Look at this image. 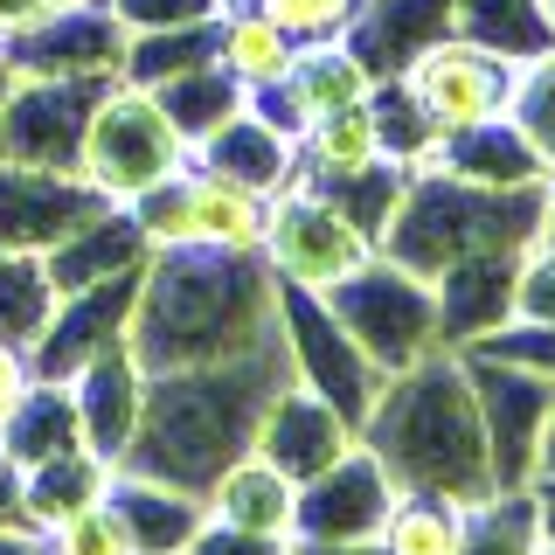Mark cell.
I'll return each instance as SVG.
<instances>
[{
  "mask_svg": "<svg viewBox=\"0 0 555 555\" xmlns=\"http://www.w3.org/2000/svg\"><path fill=\"white\" fill-rule=\"evenodd\" d=\"M285 382H292V354H285L278 326L230 361L146 375V410H139L132 451L118 465L126 473H153L167 486H188V493L208 500V486L250 451L257 416H264V403Z\"/></svg>",
  "mask_w": 555,
  "mask_h": 555,
  "instance_id": "1",
  "label": "cell"
},
{
  "mask_svg": "<svg viewBox=\"0 0 555 555\" xmlns=\"http://www.w3.org/2000/svg\"><path fill=\"white\" fill-rule=\"evenodd\" d=\"M278 326V271L264 250H216V243H167L146 257L132 306V361L146 375L202 369L257 347Z\"/></svg>",
  "mask_w": 555,
  "mask_h": 555,
  "instance_id": "2",
  "label": "cell"
},
{
  "mask_svg": "<svg viewBox=\"0 0 555 555\" xmlns=\"http://www.w3.org/2000/svg\"><path fill=\"white\" fill-rule=\"evenodd\" d=\"M361 444L389 465V479L403 493H438L459 500V507H479V500L500 493L473 375H465V354H451V347L389 375L375 416L361 424Z\"/></svg>",
  "mask_w": 555,
  "mask_h": 555,
  "instance_id": "3",
  "label": "cell"
},
{
  "mask_svg": "<svg viewBox=\"0 0 555 555\" xmlns=\"http://www.w3.org/2000/svg\"><path fill=\"white\" fill-rule=\"evenodd\" d=\"M548 236V181L479 188L459 173H416L396 222L382 230V257L416 278H444L465 257H520Z\"/></svg>",
  "mask_w": 555,
  "mask_h": 555,
  "instance_id": "4",
  "label": "cell"
},
{
  "mask_svg": "<svg viewBox=\"0 0 555 555\" xmlns=\"http://www.w3.org/2000/svg\"><path fill=\"white\" fill-rule=\"evenodd\" d=\"M188 167V139L173 132L167 104L146 91V83H104V98L91 104V126H83V153L77 173L98 188L104 202L132 208L146 188L173 181Z\"/></svg>",
  "mask_w": 555,
  "mask_h": 555,
  "instance_id": "5",
  "label": "cell"
},
{
  "mask_svg": "<svg viewBox=\"0 0 555 555\" xmlns=\"http://www.w3.org/2000/svg\"><path fill=\"white\" fill-rule=\"evenodd\" d=\"M326 306H334V320L375 354L382 375H403V369H416L424 354L444 347L438 340V285L416 278V271H403L396 257H382V250L347 278V285L326 292Z\"/></svg>",
  "mask_w": 555,
  "mask_h": 555,
  "instance_id": "6",
  "label": "cell"
},
{
  "mask_svg": "<svg viewBox=\"0 0 555 555\" xmlns=\"http://www.w3.org/2000/svg\"><path fill=\"white\" fill-rule=\"evenodd\" d=\"M375 257V236L361 230L354 216L334 202V195H320V188L306 181H292V188H278L271 195V216H264V264L285 278V285H299V292H334L347 285L361 264Z\"/></svg>",
  "mask_w": 555,
  "mask_h": 555,
  "instance_id": "7",
  "label": "cell"
},
{
  "mask_svg": "<svg viewBox=\"0 0 555 555\" xmlns=\"http://www.w3.org/2000/svg\"><path fill=\"white\" fill-rule=\"evenodd\" d=\"M278 334H285L292 375H299L306 389H320L354 430L369 424L375 403H382V389H389V375H382L369 347L334 320V306H326L320 292H299V285L278 278Z\"/></svg>",
  "mask_w": 555,
  "mask_h": 555,
  "instance_id": "8",
  "label": "cell"
},
{
  "mask_svg": "<svg viewBox=\"0 0 555 555\" xmlns=\"http://www.w3.org/2000/svg\"><path fill=\"white\" fill-rule=\"evenodd\" d=\"M514 69H520V56H507V49L473 42V35H444V42L416 49L396 77L416 91V104L430 112V126H438V132H459V126H479V118H500V112H507Z\"/></svg>",
  "mask_w": 555,
  "mask_h": 555,
  "instance_id": "9",
  "label": "cell"
},
{
  "mask_svg": "<svg viewBox=\"0 0 555 555\" xmlns=\"http://www.w3.org/2000/svg\"><path fill=\"white\" fill-rule=\"evenodd\" d=\"M104 83L118 77H14L8 104H0V160L77 173L83 126H91V104L104 98Z\"/></svg>",
  "mask_w": 555,
  "mask_h": 555,
  "instance_id": "10",
  "label": "cell"
},
{
  "mask_svg": "<svg viewBox=\"0 0 555 555\" xmlns=\"http://www.w3.org/2000/svg\"><path fill=\"white\" fill-rule=\"evenodd\" d=\"M465 375H473V396H479V416H486L493 479L534 486V438H542V416L555 403V375H534L520 361L479 354V347H465Z\"/></svg>",
  "mask_w": 555,
  "mask_h": 555,
  "instance_id": "11",
  "label": "cell"
},
{
  "mask_svg": "<svg viewBox=\"0 0 555 555\" xmlns=\"http://www.w3.org/2000/svg\"><path fill=\"white\" fill-rule=\"evenodd\" d=\"M139 278H146V264H139V271H118V278H98V285L63 292L56 312H49V326H42V340L28 347L35 375H42V382H69L77 369H91L98 354L126 347L132 306H139Z\"/></svg>",
  "mask_w": 555,
  "mask_h": 555,
  "instance_id": "12",
  "label": "cell"
},
{
  "mask_svg": "<svg viewBox=\"0 0 555 555\" xmlns=\"http://www.w3.org/2000/svg\"><path fill=\"white\" fill-rule=\"evenodd\" d=\"M403 486L389 479V465L354 438L340 465H326L320 479L299 486V520H292V542H375L382 520H389Z\"/></svg>",
  "mask_w": 555,
  "mask_h": 555,
  "instance_id": "13",
  "label": "cell"
},
{
  "mask_svg": "<svg viewBox=\"0 0 555 555\" xmlns=\"http://www.w3.org/2000/svg\"><path fill=\"white\" fill-rule=\"evenodd\" d=\"M98 208H104V195L83 181V173L0 160V250L49 257L69 230H83Z\"/></svg>",
  "mask_w": 555,
  "mask_h": 555,
  "instance_id": "14",
  "label": "cell"
},
{
  "mask_svg": "<svg viewBox=\"0 0 555 555\" xmlns=\"http://www.w3.org/2000/svg\"><path fill=\"white\" fill-rule=\"evenodd\" d=\"M354 438H361V430L347 424V416L326 403L320 389H306V382L292 375L285 389L264 403V416H257L250 451H257L264 465H278L292 486H306V479H320L326 465H340L347 451H354Z\"/></svg>",
  "mask_w": 555,
  "mask_h": 555,
  "instance_id": "15",
  "label": "cell"
},
{
  "mask_svg": "<svg viewBox=\"0 0 555 555\" xmlns=\"http://www.w3.org/2000/svg\"><path fill=\"white\" fill-rule=\"evenodd\" d=\"M126 22L112 14V0L98 8H63L49 22L8 35L14 77H118L126 69Z\"/></svg>",
  "mask_w": 555,
  "mask_h": 555,
  "instance_id": "16",
  "label": "cell"
},
{
  "mask_svg": "<svg viewBox=\"0 0 555 555\" xmlns=\"http://www.w3.org/2000/svg\"><path fill=\"white\" fill-rule=\"evenodd\" d=\"M369 91H375V69L361 63V49L347 42V35H334V42H306L299 63H292V77L278 83V91L250 98V104L271 118V126H285L299 139L312 118L347 112V104H369Z\"/></svg>",
  "mask_w": 555,
  "mask_h": 555,
  "instance_id": "17",
  "label": "cell"
},
{
  "mask_svg": "<svg viewBox=\"0 0 555 555\" xmlns=\"http://www.w3.org/2000/svg\"><path fill=\"white\" fill-rule=\"evenodd\" d=\"M69 403H77L83 444H91L98 459H112V465L126 459L132 430H139V410H146V369L132 361V347H112L91 369L69 375Z\"/></svg>",
  "mask_w": 555,
  "mask_h": 555,
  "instance_id": "18",
  "label": "cell"
},
{
  "mask_svg": "<svg viewBox=\"0 0 555 555\" xmlns=\"http://www.w3.org/2000/svg\"><path fill=\"white\" fill-rule=\"evenodd\" d=\"M514 264L520 257H465L444 278H430L438 285V340L451 354H465V347L493 340L500 326H514Z\"/></svg>",
  "mask_w": 555,
  "mask_h": 555,
  "instance_id": "19",
  "label": "cell"
},
{
  "mask_svg": "<svg viewBox=\"0 0 555 555\" xmlns=\"http://www.w3.org/2000/svg\"><path fill=\"white\" fill-rule=\"evenodd\" d=\"M195 167L208 173H222V181H236V188H250V195H278V188H292L299 181V139H292L285 126H271L264 112H236L222 132H208L202 146H195Z\"/></svg>",
  "mask_w": 555,
  "mask_h": 555,
  "instance_id": "20",
  "label": "cell"
},
{
  "mask_svg": "<svg viewBox=\"0 0 555 555\" xmlns=\"http://www.w3.org/2000/svg\"><path fill=\"white\" fill-rule=\"evenodd\" d=\"M112 507L126 514L139 555H188V542L208 528V500L188 486H167L153 473H126L112 465Z\"/></svg>",
  "mask_w": 555,
  "mask_h": 555,
  "instance_id": "21",
  "label": "cell"
},
{
  "mask_svg": "<svg viewBox=\"0 0 555 555\" xmlns=\"http://www.w3.org/2000/svg\"><path fill=\"white\" fill-rule=\"evenodd\" d=\"M208 520L236 534H257V542H292V520H299V486H292L278 465H264L257 451L243 459L208 486Z\"/></svg>",
  "mask_w": 555,
  "mask_h": 555,
  "instance_id": "22",
  "label": "cell"
},
{
  "mask_svg": "<svg viewBox=\"0 0 555 555\" xmlns=\"http://www.w3.org/2000/svg\"><path fill=\"white\" fill-rule=\"evenodd\" d=\"M430 173H459V181H479V188H528V181H548V167L534 160V146L514 132V118H479V126H459L438 139V160Z\"/></svg>",
  "mask_w": 555,
  "mask_h": 555,
  "instance_id": "23",
  "label": "cell"
},
{
  "mask_svg": "<svg viewBox=\"0 0 555 555\" xmlns=\"http://www.w3.org/2000/svg\"><path fill=\"white\" fill-rule=\"evenodd\" d=\"M104 493H112V459H98L91 444L63 451V459H42V465H22V507H28L35 534L63 528L69 514H83Z\"/></svg>",
  "mask_w": 555,
  "mask_h": 555,
  "instance_id": "24",
  "label": "cell"
},
{
  "mask_svg": "<svg viewBox=\"0 0 555 555\" xmlns=\"http://www.w3.org/2000/svg\"><path fill=\"white\" fill-rule=\"evenodd\" d=\"M264 216L271 202L250 188L222 181L208 167H188V243H216V250H264Z\"/></svg>",
  "mask_w": 555,
  "mask_h": 555,
  "instance_id": "25",
  "label": "cell"
},
{
  "mask_svg": "<svg viewBox=\"0 0 555 555\" xmlns=\"http://www.w3.org/2000/svg\"><path fill=\"white\" fill-rule=\"evenodd\" d=\"M216 63L230 69V77H236L250 98H264V91H278V83L292 77V63H299V42H292V35L271 22V14L243 8V14H222Z\"/></svg>",
  "mask_w": 555,
  "mask_h": 555,
  "instance_id": "26",
  "label": "cell"
},
{
  "mask_svg": "<svg viewBox=\"0 0 555 555\" xmlns=\"http://www.w3.org/2000/svg\"><path fill=\"white\" fill-rule=\"evenodd\" d=\"M0 444L14 451V465H42V459L77 451L83 424H77V403H69V382H35L22 396V410L0 424Z\"/></svg>",
  "mask_w": 555,
  "mask_h": 555,
  "instance_id": "27",
  "label": "cell"
},
{
  "mask_svg": "<svg viewBox=\"0 0 555 555\" xmlns=\"http://www.w3.org/2000/svg\"><path fill=\"white\" fill-rule=\"evenodd\" d=\"M153 98L167 104V118H173V132L188 139V153H195L208 132H222L236 112H250V91H243V83H236L222 63H202V69H188V77L160 83Z\"/></svg>",
  "mask_w": 555,
  "mask_h": 555,
  "instance_id": "28",
  "label": "cell"
},
{
  "mask_svg": "<svg viewBox=\"0 0 555 555\" xmlns=\"http://www.w3.org/2000/svg\"><path fill=\"white\" fill-rule=\"evenodd\" d=\"M542 486H500L493 500L465 507L459 555H542Z\"/></svg>",
  "mask_w": 555,
  "mask_h": 555,
  "instance_id": "29",
  "label": "cell"
},
{
  "mask_svg": "<svg viewBox=\"0 0 555 555\" xmlns=\"http://www.w3.org/2000/svg\"><path fill=\"white\" fill-rule=\"evenodd\" d=\"M369 160H382V132L369 104H347V112H326L299 132V173L312 181H334V173H361Z\"/></svg>",
  "mask_w": 555,
  "mask_h": 555,
  "instance_id": "30",
  "label": "cell"
},
{
  "mask_svg": "<svg viewBox=\"0 0 555 555\" xmlns=\"http://www.w3.org/2000/svg\"><path fill=\"white\" fill-rule=\"evenodd\" d=\"M56 278H49V257L35 250H0V340L14 347H35L56 312Z\"/></svg>",
  "mask_w": 555,
  "mask_h": 555,
  "instance_id": "31",
  "label": "cell"
},
{
  "mask_svg": "<svg viewBox=\"0 0 555 555\" xmlns=\"http://www.w3.org/2000/svg\"><path fill=\"white\" fill-rule=\"evenodd\" d=\"M375 542H382V555H459L465 548V507L438 500V493H396Z\"/></svg>",
  "mask_w": 555,
  "mask_h": 555,
  "instance_id": "32",
  "label": "cell"
},
{
  "mask_svg": "<svg viewBox=\"0 0 555 555\" xmlns=\"http://www.w3.org/2000/svg\"><path fill=\"white\" fill-rule=\"evenodd\" d=\"M216 42H222V22H202V28H160V35H132V42H126V69H118V77H126V83H146V91H160V83L188 77V69L216 63Z\"/></svg>",
  "mask_w": 555,
  "mask_h": 555,
  "instance_id": "33",
  "label": "cell"
},
{
  "mask_svg": "<svg viewBox=\"0 0 555 555\" xmlns=\"http://www.w3.org/2000/svg\"><path fill=\"white\" fill-rule=\"evenodd\" d=\"M507 118L514 132L534 146V160L555 173V42L534 49V56H520L514 69V98H507Z\"/></svg>",
  "mask_w": 555,
  "mask_h": 555,
  "instance_id": "34",
  "label": "cell"
},
{
  "mask_svg": "<svg viewBox=\"0 0 555 555\" xmlns=\"http://www.w3.org/2000/svg\"><path fill=\"white\" fill-rule=\"evenodd\" d=\"M257 14H271V22L306 49V42H334V35L354 28L361 0H257Z\"/></svg>",
  "mask_w": 555,
  "mask_h": 555,
  "instance_id": "35",
  "label": "cell"
},
{
  "mask_svg": "<svg viewBox=\"0 0 555 555\" xmlns=\"http://www.w3.org/2000/svg\"><path fill=\"white\" fill-rule=\"evenodd\" d=\"M514 320L520 326H555V236H542L534 250H520V264H514Z\"/></svg>",
  "mask_w": 555,
  "mask_h": 555,
  "instance_id": "36",
  "label": "cell"
},
{
  "mask_svg": "<svg viewBox=\"0 0 555 555\" xmlns=\"http://www.w3.org/2000/svg\"><path fill=\"white\" fill-rule=\"evenodd\" d=\"M126 35H160V28H202L222 22V0H112Z\"/></svg>",
  "mask_w": 555,
  "mask_h": 555,
  "instance_id": "37",
  "label": "cell"
},
{
  "mask_svg": "<svg viewBox=\"0 0 555 555\" xmlns=\"http://www.w3.org/2000/svg\"><path fill=\"white\" fill-rule=\"evenodd\" d=\"M188 555H292V542H257V534H236L222 520H208L195 542H188Z\"/></svg>",
  "mask_w": 555,
  "mask_h": 555,
  "instance_id": "38",
  "label": "cell"
},
{
  "mask_svg": "<svg viewBox=\"0 0 555 555\" xmlns=\"http://www.w3.org/2000/svg\"><path fill=\"white\" fill-rule=\"evenodd\" d=\"M0 534H35L28 507H22V465H14L8 444H0Z\"/></svg>",
  "mask_w": 555,
  "mask_h": 555,
  "instance_id": "39",
  "label": "cell"
},
{
  "mask_svg": "<svg viewBox=\"0 0 555 555\" xmlns=\"http://www.w3.org/2000/svg\"><path fill=\"white\" fill-rule=\"evenodd\" d=\"M63 8H98V0H0V42L35 28V22H49V14H63Z\"/></svg>",
  "mask_w": 555,
  "mask_h": 555,
  "instance_id": "40",
  "label": "cell"
},
{
  "mask_svg": "<svg viewBox=\"0 0 555 555\" xmlns=\"http://www.w3.org/2000/svg\"><path fill=\"white\" fill-rule=\"evenodd\" d=\"M534 486H555V403L542 416V438H534Z\"/></svg>",
  "mask_w": 555,
  "mask_h": 555,
  "instance_id": "41",
  "label": "cell"
},
{
  "mask_svg": "<svg viewBox=\"0 0 555 555\" xmlns=\"http://www.w3.org/2000/svg\"><path fill=\"white\" fill-rule=\"evenodd\" d=\"M292 555H382V542H292Z\"/></svg>",
  "mask_w": 555,
  "mask_h": 555,
  "instance_id": "42",
  "label": "cell"
},
{
  "mask_svg": "<svg viewBox=\"0 0 555 555\" xmlns=\"http://www.w3.org/2000/svg\"><path fill=\"white\" fill-rule=\"evenodd\" d=\"M0 555H42V534H0Z\"/></svg>",
  "mask_w": 555,
  "mask_h": 555,
  "instance_id": "43",
  "label": "cell"
},
{
  "mask_svg": "<svg viewBox=\"0 0 555 555\" xmlns=\"http://www.w3.org/2000/svg\"><path fill=\"white\" fill-rule=\"evenodd\" d=\"M8 91H14V63H8V42H0V104H8Z\"/></svg>",
  "mask_w": 555,
  "mask_h": 555,
  "instance_id": "44",
  "label": "cell"
},
{
  "mask_svg": "<svg viewBox=\"0 0 555 555\" xmlns=\"http://www.w3.org/2000/svg\"><path fill=\"white\" fill-rule=\"evenodd\" d=\"M548 236H555V173H548Z\"/></svg>",
  "mask_w": 555,
  "mask_h": 555,
  "instance_id": "45",
  "label": "cell"
},
{
  "mask_svg": "<svg viewBox=\"0 0 555 555\" xmlns=\"http://www.w3.org/2000/svg\"><path fill=\"white\" fill-rule=\"evenodd\" d=\"M542 14H548V28H555V0H542Z\"/></svg>",
  "mask_w": 555,
  "mask_h": 555,
  "instance_id": "46",
  "label": "cell"
},
{
  "mask_svg": "<svg viewBox=\"0 0 555 555\" xmlns=\"http://www.w3.org/2000/svg\"><path fill=\"white\" fill-rule=\"evenodd\" d=\"M542 555H555V534H542Z\"/></svg>",
  "mask_w": 555,
  "mask_h": 555,
  "instance_id": "47",
  "label": "cell"
}]
</instances>
